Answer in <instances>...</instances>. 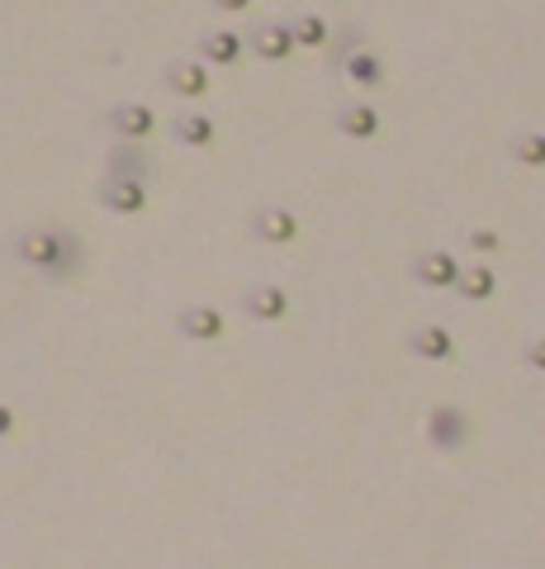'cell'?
I'll use <instances>...</instances> for the list:
<instances>
[{
  "instance_id": "cell-1",
  "label": "cell",
  "mask_w": 545,
  "mask_h": 569,
  "mask_svg": "<svg viewBox=\"0 0 545 569\" xmlns=\"http://www.w3.org/2000/svg\"><path fill=\"white\" fill-rule=\"evenodd\" d=\"M14 261L29 266V271L48 276V280H77L86 271V243L81 233L57 228V223H34V228H20L10 237Z\"/></svg>"
},
{
  "instance_id": "cell-2",
  "label": "cell",
  "mask_w": 545,
  "mask_h": 569,
  "mask_svg": "<svg viewBox=\"0 0 545 569\" xmlns=\"http://www.w3.org/2000/svg\"><path fill=\"white\" fill-rule=\"evenodd\" d=\"M327 63H332V71H337V77L366 86V91L385 86V63H380V53L360 43V29H346V34L337 38V48H332Z\"/></svg>"
},
{
  "instance_id": "cell-3",
  "label": "cell",
  "mask_w": 545,
  "mask_h": 569,
  "mask_svg": "<svg viewBox=\"0 0 545 569\" xmlns=\"http://www.w3.org/2000/svg\"><path fill=\"white\" fill-rule=\"evenodd\" d=\"M469 437H475V417H469L460 403H436V409L427 413V442L436 446V451L456 456L469 446Z\"/></svg>"
},
{
  "instance_id": "cell-4",
  "label": "cell",
  "mask_w": 545,
  "mask_h": 569,
  "mask_svg": "<svg viewBox=\"0 0 545 569\" xmlns=\"http://www.w3.org/2000/svg\"><path fill=\"white\" fill-rule=\"evenodd\" d=\"M162 86L180 100H204L214 91V77H209V63H200V57H176V63L162 67Z\"/></svg>"
},
{
  "instance_id": "cell-5",
  "label": "cell",
  "mask_w": 545,
  "mask_h": 569,
  "mask_svg": "<svg viewBox=\"0 0 545 569\" xmlns=\"http://www.w3.org/2000/svg\"><path fill=\"white\" fill-rule=\"evenodd\" d=\"M100 209H110V214H143L147 209V181H133V176H104L100 190H96Z\"/></svg>"
},
{
  "instance_id": "cell-6",
  "label": "cell",
  "mask_w": 545,
  "mask_h": 569,
  "mask_svg": "<svg viewBox=\"0 0 545 569\" xmlns=\"http://www.w3.org/2000/svg\"><path fill=\"white\" fill-rule=\"evenodd\" d=\"M252 237L256 243H266V247H290L299 237V219L285 204H262L252 214Z\"/></svg>"
},
{
  "instance_id": "cell-7",
  "label": "cell",
  "mask_w": 545,
  "mask_h": 569,
  "mask_svg": "<svg viewBox=\"0 0 545 569\" xmlns=\"http://www.w3.org/2000/svg\"><path fill=\"white\" fill-rule=\"evenodd\" d=\"M104 129L114 133V138H133V143H147L153 138V129H157V114L147 110V104H110V114H104Z\"/></svg>"
},
{
  "instance_id": "cell-8",
  "label": "cell",
  "mask_w": 545,
  "mask_h": 569,
  "mask_svg": "<svg viewBox=\"0 0 545 569\" xmlns=\"http://www.w3.org/2000/svg\"><path fill=\"white\" fill-rule=\"evenodd\" d=\"M408 271H413L418 284H427V290H451L456 276H460V261L451 257V252H442V247H427V252H418Z\"/></svg>"
},
{
  "instance_id": "cell-9",
  "label": "cell",
  "mask_w": 545,
  "mask_h": 569,
  "mask_svg": "<svg viewBox=\"0 0 545 569\" xmlns=\"http://www.w3.org/2000/svg\"><path fill=\"white\" fill-rule=\"evenodd\" d=\"M242 313L256 323H280L285 313H290V290L285 284H252L247 294H242Z\"/></svg>"
},
{
  "instance_id": "cell-10",
  "label": "cell",
  "mask_w": 545,
  "mask_h": 569,
  "mask_svg": "<svg viewBox=\"0 0 545 569\" xmlns=\"http://www.w3.org/2000/svg\"><path fill=\"white\" fill-rule=\"evenodd\" d=\"M223 313L214 304H186L176 313V333L186 337V342H219L223 337Z\"/></svg>"
},
{
  "instance_id": "cell-11",
  "label": "cell",
  "mask_w": 545,
  "mask_h": 569,
  "mask_svg": "<svg viewBox=\"0 0 545 569\" xmlns=\"http://www.w3.org/2000/svg\"><path fill=\"white\" fill-rule=\"evenodd\" d=\"M242 57H247V34H237V29H209V34H200V63L237 67Z\"/></svg>"
},
{
  "instance_id": "cell-12",
  "label": "cell",
  "mask_w": 545,
  "mask_h": 569,
  "mask_svg": "<svg viewBox=\"0 0 545 569\" xmlns=\"http://www.w3.org/2000/svg\"><path fill=\"white\" fill-rule=\"evenodd\" d=\"M247 48L262 57V63H285V57L294 53V38H290V24H280V20H266V24H256L252 34H247Z\"/></svg>"
},
{
  "instance_id": "cell-13",
  "label": "cell",
  "mask_w": 545,
  "mask_h": 569,
  "mask_svg": "<svg viewBox=\"0 0 545 569\" xmlns=\"http://www.w3.org/2000/svg\"><path fill=\"white\" fill-rule=\"evenodd\" d=\"M408 352H413L418 361H456V337L436 323H422L408 333Z\"/></svg>"
},
{
  "instance_id": "cell-14",
  "label": "cell",
  "mask_w": 545,
  "mask_h": 569,
  "mask_svg": "<svg viewBox=\"0 0 545 569\" xmlns=\"http://www.w3.org/2000/svg\"><path fill=\"white\" fill-rule=\"evenodd\" d=\"M332 124H337V133L342 138H352V143H366V138H375L380 133V114H375V104H337L332 110Z\"/></svg>"
},
{
  "instance_id": "cell-15",
  "label": "cell",
  "mask_w": 545,
  "mask_h": 569,
  "mask_svg": "<svg viewBox=\"0 0 545 569\" xmlns=\"http://www.w3.org/2000/svg\"><path fill=\"white\" fill-rule=\"evenodd\" d=\"M110 176H133V181H153V176H157V161L143 153V143L119 138V143L110 147Z\"/></svg>"
},
{
  "instance_id": "cell-16",
  "label": "cell",
  "mask_w": 545,
  "mask_h": 569,
  "mask_svg": "<svg viewBox=\"0 0 545 569\" xmlns=\"http://www.w3.org/2000/svg\"><path fill=\"white\" fill-rule=\"evenodd\" d=\"M171 138H176V143H186V147H214L219 124H214V114L186 110V114H176V119H171Z\"/></svg>"
},
{
  "instance_id": "cell-17",
  "label": "cell",
  "mask_w": 545,
  "mask_h": 569,
  "mask_svg": "<svg viewBox=\"0 0 545 569\" xmlns=\"http://www.w3.org/2000/svg\"><path fill=\"white\" fill-rule=\"evenodd\" d=\"M285 24H290L294 48H327V43H332V24H327L318 10H299V14H290Z\"/></svg>"
},
{
  "instance_id": "cell-18",
  "label": "cell",
  "mask_w": 545,
  "mask_h": 569,
  "mask_svg": "<svg viewBox=\"0 0 545 569\" xmlns=\"http://www.w3.org/2000/svg\"><path fill=\"white\" fill-rule=\"evenodd\" d=\"M451 290H460L465 304H483V299H493L498 276H493V266H460V276H456Z\"/></svg>"
},
{
  "instance_id": "cell-19",
  "label": "cell",
  "mask_w": 545,
  "mask_h": 569,
  "mask_svg": "<svg viewBox=\"0 0 545 569\" xmlns=\"http://www.w3.org/2000/svg\"><path fill=\"white\" fill-rule=\"evenodd\" d=\"M512 161H522V167H545V133H518L512 138Z\"/></svg>"
},
{
  "instance_id": "cell-20",
  "label": "cell",
  "mask_w": 545,
  "mask_h": 569,
  "mask_svg": "<svg viewBox=\"0 0 545 569\" xmlns=\"http://www.w3.org/2000/svg\"><path fill=\"white\" fill-rule=\"evenodd\" d=\"M465 243L483 252V257H493V252H503V237H498L493 228H465Z\"/></svg>"
},
{
  "instance_id": "cell-21",
  "label": "cell",
  "mask_w": 545,
  "mask_h": 569,
  "mask_svg": "<svg viewBox=\"0 0 545 569\" xmlns=\"http://www.w3.org/2000/svg\"><path fill=\"white\" fill-rule=\"evenodd\" d=\"M522 361H526V366H532V370H541V366H545V352H541V337H532V342H526V347H522Z\"/></svg>"
},
{
  "instance_id": "cell-22",
  "label": "cell",
  "mask_w": 545,
  "mask_h": 569,
  "mask_svg": "<svg viewBox=\"0 0 545 569\" xmlns=\"http://www.w3.org/2000/svg\"><path fill=\"white\" fill-rule=\"evenodd\" d=\"M14 423H20V417H14V409H10V403H0V437H10Z\"/></svg>"
},
{
  "instance_id": "cell-23",
  "label": "cell",
  "mask_w": 545,
  "mask_h": 569,
  "mask_svg": "<svg viewBox=\"0 0 545 569\" xmlns=\"http://www.w3.org/2000/svg\"><path fill=\"white\" fill-rule=\"evenodd\" d=\"M209 5H214V10H223V14H242V10L252 5V0H209Z\"/></svg>"
}]
</instances>
